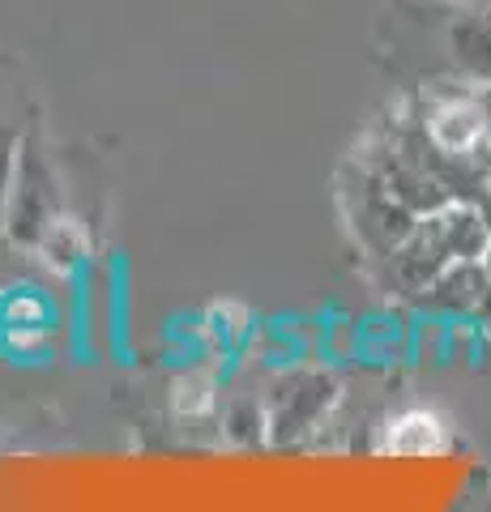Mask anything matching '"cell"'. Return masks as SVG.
Wrapping results in <instances>:
<instances>
[{"label":"cell","instance_id":"1","mask_svg":"<svg viewBox=\"0 0 491 512\" xmlns=\"http://www.w3.org/2000/svg\"><path fill=\"white\" fill-rule=\"evenodd\" d=\"M440 448H445V423H440L432 410H406L402 419L389 423L385 453L427 457V453H440Z\"/></svg>","mask_w":491,"mask_h":512},{"label":"cell","instance_id":"2","mask_svg":"<svg viewBox=\"0 0 491 512\" xmlns=\"http://www.w3.org/2000/svg\"><path fill=\"white\" fill-rule=\"evenodd\" d=\"M483 111L474 107V103H445V107H436V116H432V141L440 150H449V154H462L470 150L474 141L483 137Z\"/></svg>","mask_w":491,"mask_h":512},{"label":"cell","instance_id":"3","mask_svg":"<svg viewBox=\"0 0 491 512\" xmlns=\"http://www.w3.org/2000/svg\"><path fill=\"white\" fill-rule=\"evenodd\" d=\"M210 384H205L201 376H188V380H180L176 384V410L180 414H205L210 410Z\"/></svg>","mask_w":491,"mask_h":512}]
</instances>
